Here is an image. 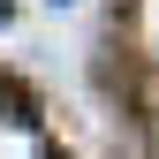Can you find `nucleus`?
<instances>
[{"mask_svg": "<svg viewBox=\"0 0 159 159\" xmlns=\"http://www.w3.org/2000/svg\"><path fill=\"white\" fill-rule=\"evenodd\" d=\"M0 114H8V121H23V129H30V121H38V98H30L23 84H15V76H0Z\"/></svg>", "mask_w": 159, "mask_h": 159, "instance_id": "obj_1", "label": "nucleus"}, {"mask_svg": "<svg viewBox=\"0 0 159 159\" xmlns=\"http://www.w3.org/2000/svg\"><path fill=\"white\" fill-rule=\"evenodd\" d=\"M0 23H8V0H0Z\"/></svg>", "mask_w": 159, "mask_h": 159, "instance_id": "obj_2", "label": "nucleus"}, {"mask_svg": "<svg viewBox=\"0 0 159 159\" xmlns=\"http://www.w3.org/2000/svg\"><path fill=\"white\" fill-rule=\"evenodd\" d=\"M46 159H61V152H46Z\"/></svg>", "mask_w": 159, "mask_h": 159, "instance_id": "obj_3", "label": "nucleus"}]
</instances>
